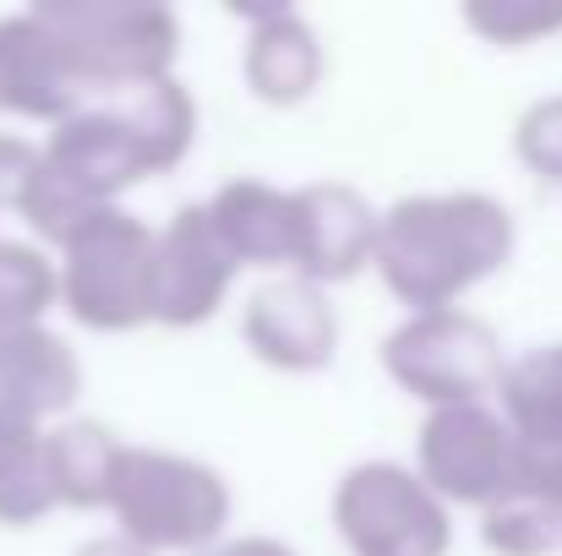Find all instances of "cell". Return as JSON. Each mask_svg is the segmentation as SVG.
<instances>
[{
    "instance_id": "cell-1",
    "label": "cell",
    "mask_w": 562,
    "mask_h": 556,
    "mask_svg": "<svg viewBox=\"0 0 562 556\" xmlns=\"http://www.w3.org/2000/svg\"><path fill=\"white\" fill-rule=\"evenodd\" d=\"M514 246V213L492 191H415L376 213L372 268L387 295L415 317L459 306L508 268Z\"/></svg>"
},
{
    "instance_id": "cell-2",
    "label": "cell",
    "mask_w": 562,
    "mask_h": 556,
    "mask_svg": "<svg viewBox=\"0 0 562 556\" xmlns=\"http://www.w3.org/2000/svg\"><path fill=\"white\" fill-rule=\"evenodd\" d=\"M104 513L115 519V535L132 541L137 552L191 556L213 546L218 535H229L235 497L229 480L191 453L121 442Z\"/></svg>"
},
{
    "instance_id": "cell-3",
    "label": "cell",
    "mask_w": 562,
    "mask_h": 556,
    "mask_svg": "<svg viewBox=\"0 0 562 556\" xmlns=\"http://www.w3.org/2000/svg\"><path fill=\"white\" fill-rule=\"evenodd\" d=\"M55 262V311H66L88 333H137L148 328V268H154V224L126 207L93 213Z\"/></svg>"
},
{
    "instance_id": "cell-4",
    "label": "cell",
    "mask_w": 562,
    "mask_h": 556,
    "mask_svg": "<svg viewBox=\"0 0 562 556\" xmlns=\"http://www.w3.org/2000/svg\"><path fill=\"white\" fill-rule=\"evenodd\" d=\"M508 366V350L497 328L464 306L448 311H415L382 339V371L398 393H409L426 409L448 404H492Z\"/></svg>"
},
{
    "instance_id": "cell-5",
    "label": "cell",
    "mask_w": 562,
    "mask_h": 556,
    "mask_svg": "<svg viewBox=\"0 0 562 556\" xmlns=\"http://www.w3.org/2000/svg\"><path fill=\"white\" fill-rule=\"evenodd\" d=\"M38 11L82 99L176 77L181 22L170 5H38Z\"/></svg>"
},
{
    "instance_id": "cell-6",
    "label": "cell",
    "mask_w": 562,
    "mask_h": 556,
    "mask_svg": "<svg viewBox=\"0 0 562 556\" xmlns=\"http://www.w3.org/2000/svg\"><path fill=\"white\" fill-rule=\"evenodd\" d=\"M334 530L350 556H448L453 546V513L398 458H367L339 475Z\"/></svg>"
},
{
    "instance_id": "cell-7",
    "label": "cell",
    "mask_w": 562,
    "mask_h": 556,
    "mask_svg": "<svg viewBox=\"0 0 562 556\" xmlns=\"http://www.w3.org/2000/svg\"><path fill=\"white\" fill-rule=\"evenodd\" d=\"M514 436L492 404H448L426 409L415 431V480L453 513V508H486L508 480Z\"/></svg>"
},
{
    "instance_id": "cell-8",
    "label": "cell",
    "mask_w": 562,
    "mask_h": 556,
    "mask_svg": "<svg viewBox=\"0 0 562 556\" xmlns=\"http://www.w3.org/2000/svg\"><path fill=\"white\" fill-rule=\"evenodd\" d=\"M240 268L207 224V207L187 202L154 229V268H148V328L187 333L224 311Z\"/></svg>"
},
{
    "instance_id": "cell-9",
    "label": "cell",
    "mask_w": 562,
    "mask_h": 556,
    "mask_svg": "<svg viewBox=\"0 0 562 556\" xmlns=\"http://www.w3.org/2000/svg\"><path fill=\"white\" fill-rule=\"evenodd\" d=\"M240 339L251 361L284 376H312L339 355V311L334 295L306 279H262L240 306Z\"/></svg>"
},
{
    "instance_id": "cell-10",
    "label": "cell",
    "mask_w": 562,
    "mask_h": 556,
    "mask_svg": "<svg viewBox=\"0 0 562 556\" xmlns=\"http://www.w3.org/2000/svg\"><path fill=\"white\" fill-rule=\"evenodd\" d=\"M38 164L93 207H121L132 185L148 181L143 148L132 143L126 121L110 104H82L66 121H55L49 137L38 143Z\"/></svg>"
},
{
    "instance_id": "cell-11",
    "label": "cell",
    "mask_w": 562,
    "mask_h": 556,
    "mask_svg": "<svg viewBox=\"0 0 562 556\" xmlns=\"http://www.w3.org/2000/svg\"><path fill=\"white\" fill-rule=\"evenodd\" d=\"M295 207H301V251H295L290 279L334 290V284H350L356 273L372 268L376 207L367 202V191L345 181L295 185Z\"/></svg>"
},
{
    "instance_id": "cell-12",
    "label": "cell",
    "mask_w": 562,
    "mask_h": 556,
    "mask_svg": "<svg viewBox=\"0 0 562 556\" xmlns=\"http://www.w3.org/2000/svg\"><path fill=\"white\" fill-rule=\"evenodd\" d=\"M207 224L224 240V251L235 257V268L246 273H268V279H290L295 273V251H301V207L295 191L273 181H224L207 202Z\"/></svg>"
},
{
    "instance_id": "cell-13",
    "label": "cell",
    "mask_w": 562,
    "mask_h": 556,
    "mask_svg": "<svg viewBox=\"0 0 562 556\" xmlns=\"http://www.w3.org/2000/svg\"><path fill=\"white\" fill-rule=\"evenodd\" d=\"M481 541L492 556L562 552V453L514 442L508 480L481 508Z\"/></svg>"
},
{
    "instance_id": "cell-14",
    "label": "cell",
    "mask_w": 562,
    "mask_h": 556,
    "mask_svg": "<svg viewBox=\"0 0 562 556\" xmlns=\"http://www.w3.org/2000/svg\"><path fill=\"white\" fill-rule=\"evenodd\" d=\"M82 104L88 99L71 82L44 11L0 16V115L5 121H33V126H55V121H66Z\"/></svg>"
},
{
    "instance_id": "cell-15",
    "label": "cell",
    "mask_w": 562,
    "mask_h": 556,
    "mask_svg": "<svg viewBox=\"0 0 562 556\" xmlns=\"http://www.w3.org/2000/svg\"><path fill=\"white\" fill-rule=\"evenodd\" d=\"M240 77H246V93L257 104L295 110L323 88L328 49L301 11L262 5V11H251V27H246V44H240Z\"/></svg>"
},
{
    "instance_id": "cell-16",
    "label": "cell",
    "mask_w": 562,
    "mask_h": 556,
    "mask_svg": "<svg viewBox=\"0 0 562 556\" xmlns=\"http://www.w3.org/2000/svg\"><path fill=\"white\" fill-rule=\"evenodd\" d=\"M77 393H82V355L71 350L66 333H55L49 322L0 333V404L5 409L38 425H55L77 415Z\"/></svg>"
},
{
    "instance_id": "cell-17",
    "label": "cell",
    "mask_w": 562,
    "mask_h": 556,
    "mask_svg": "<svg viewBox=\"0 0 562 556\" xmlns=\"http://www.w3.org/2000/svg\"><path fill=\"white\" fill-rule=\"evenodd\" d=\"M115 458H121V436L93 415H66V420L44 425V480H49L55 513L60 508L104 513Z\"/></svg>"
},
{
    "instance_id": "cell-18",
    "label": "cell",
    "mask_w": 562,
    "mask_h": 556,
    "mask_svg": "<svg viewBox=\"0 0 562 556\" xmlns=\"http://www.w3.org/2000/svg\"><path fill=\"white\" fill-rule=\"evenodd\" d=\"M492 409L503 415L514 442L562 453V339L536 344L519 361H508L497 393H492Z\"/></svg>"
},
{
    "instance_id": "cell-19",
    "label": "cell",
    "mask_w": 562,
    "mask_h": 556,
    "mask_svg": "<svg viewBox=\"0 0 562 556\" xmlns=\"http://www.w3.org/2000/svg\"><path fill=\"white\" fill-rule=\"evenodd\" d=\"M104 104L126 121L132 143L143 148L148 175L176 170L191 154V143H196V99H191V88L181 77L137 82V88H126V93H110Z\"/></svg>"
},
{
    "instance_id": "cell-20",
    "label": "cell",
    "mask_w": 562,
    "mask_h": 556,
    "mask_svg": "<svg viewBox=\"0 0 562 556\" xmlns=\"http://www.w3.org/2000/svg\"><path fill=\"white\" fill-rule=\"evenodd\" d=\"M55 513L44 480V425L0 404V530H33Z\"/></svg>"
},
{
    "instance_id": "cell-21",
    "label": "cell",
    "mask_w": 562,
    "mask_h": 556,
    "mask_svg": "<svg viewBox=\"0 0 562 556\" xmlns=\"http://www.w3.org/2000/svg\"><path fill=\"white\" fill-rule=\"evenodd\" d=\"M49 311H55V262H49V251L0 235V333L49 322Z\"/></svg>"
},
{
    "instance_id": "cell-22",
    "label": "cell",
    "mask_w": 562,
    "mask_h": 556,
    "mask_svg": "<svg viewBox=\"0 0 562 556\" xmlns=\"http://www.w3.org/2000/svg\"><path fill=\"white\" fill-rule=\"evenodd\" d=\"M464 27L497 49H530V44H547L562 33V0H470L464 11Z\"/></svg>"
},
{
    "instance_id": "cell-23",
    "label": "cell",
    "mask_w": 562,
    "mask_h": 556,
    "mask_svg": "<svg viewBox=\"0 0 562 556\" xmlns=\"http://www.w3.org/2000/svg\"><path fill=\"white\" fill-rule=\"evenodd\" d=\"M514 154L536 181L562 185V93H547L519 110L514 121Z\"/></svg>"
},
{
    "instance_id": "cell-24",
    "label": "cell",
    "mask_w": 562,
    "mask_h": 556,
    "mask_svg": "<svg viewBox=\"0 0 562 556\" xmlns=\"http://www.w3.org/2000/svg\"><path fill=\"white\" fill-rule=\"evenodd\" d=\"M33 164H38V143H27L16 132H0V213H16L22 191L33 181Z\"/></svg>"
},
{
    "instance_id": "cell-25",
    "label": "cell",
    "mask_w": 562,
    "mask_h": 556,
    "mask_svg": "<svg viewBox=\"0 0 562 556\" xmlns=\"http://www.w3.org/2000/svg\"><path fill=\"white\" fill-rule=\"evenodd\" d=\"M191 556H295V546L279 541V535H218L213 546H202Z\"/></svg>"
},
{
    "instance_id": "cell-26",
    "label": "cell",
    "mask_w": 562,
    "mask_h": 556,
    "mask_svg": "<svg viewBox=\"0 0 562 556\" xmlns=\"http://www.w3.org/2000/svg\"><path fill=\"white\" fill-rule=\"evenodd\" d=\"M71 556H148V552H137V546L121 541V535H99V541H82Z\"/></svg>"
}]
</instances>
